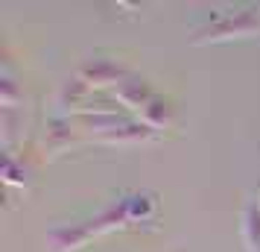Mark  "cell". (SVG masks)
Masks as SVG:
<instances>
[{"label": "cell", "instance_id": "obj_1", "mask_svg": "<svg viewBox=\"0 0 260 252\" xmlns=\"http://www.w3.org/2000/svg\"><path fill=\"white\" fill-rule=\"evenodd\" d=\"M260 36V12L254 9H237L222 15L219 21L202 26L193 33V44H222V41H240V38Z\"/></svg>", "mask_w": 260, "mask_h": 252}, {"label": "cell", "instance_id": "obj_2", "mask_svg": "<svg viewBox=\"0 0 260 252\" xmlns=\"http://www.w3.org/2000/svg\"><path fill=\"white\" fill-rule=\"evenodd\" d=\"M76 73L91 85V91H111V88L123 82L132 71L120 59H111V56H91V59H85L82 65L76 68Z\"/></svg>", "mask_w": 260, "mask_h": 252}, {"label": "cell", "instance_id": "obj_3", "mask_svg": "<svg viewBox=\"0 0 260 252\" xmlns=\"http://www.w3.org/2000/svg\"><path fill=\"white\" fill-rule=\"evenodd\" d=\"M79 123L76 118H61V115H53V118L44 123V132H41V150L47 153L50 158L61 156V153H68L76 141H79Z\"/></svg>", "mask_w": 260, "mask_h": 252}, {"label": "cell", "instance_id": "obj_4", "mask_svg": "<svg viewBox=\"0 0 260 252\" xmlns=\"http://www.w3.org/2000/svg\"><path fill=\"white\" fill-rule=\"evenodd\" d=\"M111 97H114L120 106L129 111L132 118H138V111L152 100L155 91H152V82H149L146 76H141V73H129L120 85L111 88Z\"/></svg>", "mask_w": 260, "mask_h": 252}, {"label": "cell", "instance_id": "obj_5", "mask_svg": "<svg viewBox=\"0 0 260 252\" xmlns=\"http://www.w3.org/2000/svg\"><path fill=\"white\" fill-rule=\"evenodd\" d=\"M94 240L88 223H59L44 235L47 252H79Z\"/></svg>", "mask_w": 260, "mask_h": 252}, {"label": "cell", "instance_id": "obj_6", "mask_svg": "<svg viewBox=\"0 0 260 252\" xmlns=\"http://www.w3.org/2000/svg\"><path fill=\"white\" fill-rule=\"evenodd\" d=\"M94 94L91 85L85 82L79 73H71L64 82H59V91H56V106H59L61 118H76L79 108L88 103V97Z\"/></svg>", "mask_w": 260, "mask_h": 252}, {"label": "cell", "instance_id": "obj_7", "mask_svg": "<svg viewBox=\"0 0 260 252\" xmlns=\"http://www.w3.org/2000/svg\"><path fill=\"white\" fill-rule=\"evenodd\" d=\"M158 135H161L158 129L146 126V123L138 120V118H132V120H126L120 129H114V132H108V135H100V138H94V141L108 144V147H141V144L155 141Z\"/></svg>", "mask_w": 260, "mask_h": 252}, {"label": "cell", "instance_id": "obj_8", "mask_svg": "<svg viewBox=\"0 0 260 252\" xmlns=\"http://www.w3.org/2000/svg\"><path fill=\"white\" fill-rule=\"evenodd\" d=\"M240 240L246 252H260V200L248 197L240 208Z\"/></svg>", "mask_w": 260, "mask_h": 252}, {"label": "cell", "instance_id": "obj_9", "mask_svg": "<svg viewBox=\"0 0 260 252\" xmlns=\"http://www.w3.org/2000/svg\"><path fill=\"white\" fill-rule=\"evenodd\" d=\"M126 120H132V115H126V111H94V115H76L79 129L88 132L91 138H100V135L114 132V129H120Z\"/></svg>", "mask_w": 260, "mask_h": 252}, {"label": "cell", "instance_id": "obj_10", "mask_svg": "<svg viewBox=\"0 0 260 252\" xmlns=\"http://www.w3.org/2000/svg\"><path fill=\"white\" fill-rule=\"evenodd\" d=\"M138 120H143L146 126H152L158 132H164L173 126V120H176V108H173V100L164 94H155L146 106L138 111Z\"/></svg>", "mask_w": 260, "mask_h": 252}, {"label": "cell", "instance_id": "obj_11", "mask_svg": "<svg viewBox=\"0 0 260 252\" xmlns=\"http://www.w3.org/2000/svg\"><path fill=\"white\" fill-rule=\"evenodd\" d=\"M26 126V111L21 108H0V138H3V150L12 153L15 138L24 132Z\"/></svg>", "mask_w": 260, "mask_h": 252}, {"label": "cell", "instance_id": "obj_12", "mask_svg": "<svg viewBox=\"0 0 260 252\" xmlns=\"http://www.w3.org/2000/svg\"><path fill=\"white\" fill-rule=\"evenodd\" d=\"M24 106V85L9 71L0 73V108H21Z\"/></svg>", "mask_w": 260, "mask_h": 252}, {"label": "cell", "instance_id": "obj_13", "mask_svg": "<svg viewBox=\"0 0 260 252\" xmlns=\"http://www.w3.org/2000/svg\"><path fill=\"white\" fill-rule=\"evenodd\" d=\"M3 182L9 188H21V191L29 185V173H26L24 161H18L12 153H6V158H3Z\"/></svg>", "mask_w": 260, "mask_h": 252}, {"label": "cell", "instance_id": "obj_14", "mask_svg": "<svg viewBox=\"0 0 260 252\" xmlns=\"http://www.w3.org/2000/svg\"><path fill=\"white\" fill-rule=\"evenodd\" d=\"M257 200H260V191H257Z\"/></svg>", "mask_w": 260, "mask_h": 252}]
</instances>
